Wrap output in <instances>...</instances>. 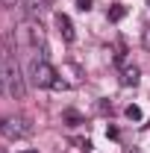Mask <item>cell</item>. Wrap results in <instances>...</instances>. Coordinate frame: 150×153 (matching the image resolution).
<instances>
[{"mask_svg":"<svg viewBox=\"0 0 150 153\" xmlns=\"http://www.w3.org/2000/svg\"><path fill=\"white\" fill-rule=\"evenodd\" d=\"M30 79H33V85H38V88H56L59 74H56V68H53L47 59H33V65H30Z\"/></svg>","mask_w":150,"mask_h":153,"instance_id":"cell-1","label":"cell"},{"mask_svg":"<svg viewBox=\"0 0 150 153\" xmlns=\"http://www.w3.org/2000/svg\"><path fill=\"white\" fill-rule=\"evenodd\" d=\"M0 68H3V79H6V88L12 91L15 97H24L27 91V85H24V76H21V68L15 59H6V62H0Z\"/></svg>","mask_w":150,"mask_h":153,"instance_id":"cell-2","label":"cell"},{"mask_svg":"<svg viewBox=\"0 0 150 153\" xmlns=\"http://www.w3.org/2000/svg\"><path fill=\"white\" fill-rule=\"evenodd\" d=\"M0 133L6 135V138H12V141H18V138H27V135L33 133V127L27 121H21V118H3L0 121Z\"/></svg>","mask_w":150,"mask_h":153,"instance_id":"cell-3","label":"cell"},{"mask_svg":"<svg viewBox=\"0 0 150 153\" xmlns=\"http://www.w3.org/2000/svg\"><path fill=\"white\" fill-rule=\"evenodd\" d=\"M21 6H24V12L30 18H41V15H47L50 0H21Z\"/></svg>","mask_w":150,"mask_h":153,"instance_id":"cell-4","label":"cell"},{"mask_svg":"<svg viewBox=\"0 0 150 153\" xmlns=\"http://www.w3.org/2000/svg\"><path fill=\"white\" fill-rule=\"evenodd\" d=\"M56 27H59V33H62V38H65V41H74V38H76V33H74V21L68 18L65 12H59V15H56Z\"/></svg>","mask_w":150,"mask_h":153,"instance_id":"cell-5","label":"cell"},{"mask_svg":"<svg viewBox=\"0 0 150 153\" xmlns=\"http://www.w3.org/2000/svg\"><path fill=\"white\" fill-rule=\"evenodd\" d=\"M121 85H138V68L135 65H127L121 71Z\"/></svg>","mask_w":150,"mask_h":153,"instance_id":"cell-6","label":"cell"},{"mask_svg":"<svg viewBox=\"0 0 150 153\" xmlns=\"http://www.w3.org/2000/svg\"><path fill=\"white\" fill-rule=\"evenodd\" d=\"M124 15H127V9H124L121 3H118V6H112V9H109V21H121V18H124Z\"/></svg>","mask_w":150,"mask_h":153,"instance_id":"cell-7","label":"cell"},{"mask_svg":"<svg viewBox=\"0 0 150 153\" xmlns=\"http://www.w3.org/2000/svg\"><path fill=\"white\" fill-rule=\"evenodd\" d=\"M127 118L130 121H141V109L138 106H127Z\"/></svg>","mask_w":150,"mask_h":153,"instance_id":"cell-8","label":"cell"},{"mask_svg":"<svg viewBox=\"0 0 150 153\" xmlns=\"http://www.w3.org/2000/svg\"><path fill=\"white\" fill-rule=\"evenodd\" d=\"M76 9H79V12H88V9H91V0H76Z\"/></svg>","mask_w":150,"mask_h":153,"instance_id":"cell-9","label":"cell"},{"mask_svg":"<svg viewBox=\"0 0 150 153\" xmlns=\"http://www.w3.org/2000/svg\"><path fill=\"white\" fill-rule=\"evenodd\" d=\"M65 118H68L71 124H76V121H79V115H76V112H65Z\"/></svg>","mask_w":150,"mask_h":153,"instance_id":"cell-10","label":"cell"},{"mask_svg":"<svg viewBox=\"0 0 150 153\" xmlns=\"http://www.w3.org/2000/svg\"><path fill=\"white\" fill-rule=\"evenodd\" d=\"M6 91V79H3V68H0V94Z\"/></svg>","mask_w":150,"mask_h":153,"instance_id":"cell-11","label":"cell"},{"mask_svg":"<svg viewBox=\"0 0 150 153\" xmlns=\"http://www.w3.org/2000/svg\"><path fill=\"white\" fill-rule=\"evenodd\" d=\"M27 153H36V150H27Z\"/></svg>","mask_w":150,"mask_h":153,"instance_id":"cell-12","label":"cell"}]
</instances>
